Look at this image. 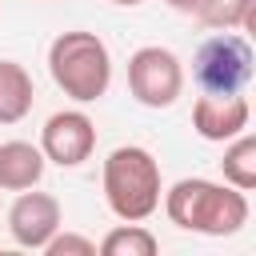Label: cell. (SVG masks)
I'll list each match as a JSON object with an SVG mask.
<instances>
[{
	"label": "cell",
	"mask_w": 256,
	"mask_h": 256,
	"mask_svg": "<svg viewBox=\"0 0 256 256\" xmlns=\"http://www.w3.org/2000/svg\"><path fill=\"white\" fill-rule=\"evenodd\" d=\"M164 196V212L176 228L200 236H236L248 224V196L232 184L216 180H176Z\"/></svg>",
	"instance_id": "cell-1"
},
{
	"label": "cell",
	"mask_w": 256,
	"mask_h": 256,
	"mask_svg": "<svg viewBox=\"0 0 256 256\" xmlns=\"http://www.w3.org/2000/svg\"><path fill=\"white\" fill-rule=\"evenodd\" d=\"M100 184H104V200H108L116 220L136 224V220H148L160 208V192H164L160 164L140 144H120L116 152H108Z\"/></svg>",
	"instance_id": "cell-2"
},
{
	"label": "cell",
	"mask_w": 256,
	"mask_h": 256,
	"mask_svg": "<svg viewBox=\"0 0 256 256\" xmlns=\"http://www.w3.org/2000/svg\"><path fill=\"white\" fill-rule=\"evenodd\" d=\"M48 72H52V80L64 96H72L76 104H92L112 84L108 44L96 32H80V28L60 32L48 44Z\"/></svg>",
	"instance_id": "cell-3"
},
{
	"label": "cell",
	"mask_w": 256,
	"mask_h": 256,
	"mask_svg": "<svg viewBox=\"0 0 256 256\" xmlns=\"http://www.w3.org/2000/svg\"><path fill=\"white\" fill-rule=\"evenodd\" d=\"M192 76H196L200 92H244V84L252 80V48H248V40L236 36L232 28H220L216 36H208L196 48Z\"/></svg>",
	"instance_id": "cell-4"
},
{
	"label": "cell",
	"mask_w": 256,
	"mask_h": 256,
	"mask_svg": "<svg viewBox=\"0 0 256 256\" xmlns=\"http://www.w3.org/2000/svg\"><path fill=\"white\" fill-rule=\"evenodd\" d=\"M128 92L144 108H172L184 92V64L172 48L144 44L128 56Z\"/></svg>",
	"instance_id": "cell-5"
},
{
	"label": "cell",
	"mask_w": 256,
	"mask_h": 256,
	"mask_svg": "<svg viewBox=\"0 0 256 256\" xmlns=\"http://www.w3.org/2000/svg\"><path fill=\"white\" fill-rule=\"evenodd\" d=\"M92 148H96V124L76 108L52 112L40 128V152H44V160H52L60 168L84 164L92 156Z\"/></svg>",
	"instance_id": "cell-6"
},
{
	"label": "cell",
	"mask_w": 256,
	"mask_h": 256,
	"mask_svg": "<svg viewBox=\"0 0 256 256\" xmlns=\"http://www.w3.org/2000/svg\"><path fill=\"white\" fill-rule=\"evenodd\" d=\"M60 224H64L60 200L48 196V192L24 188V192L16 196V204L8 208V232H12V240H16L20 248H36V252H40V248L56 236Z\"/></svg>",
	"instance_id": "cell-7"
},
{
	"label": "cell",
	"mask_w": 256,
	"mask_h": 256,
	"mask_svg": "<svg viewBox=\"0 0 256 256\" xmlns=\"http://www.w3.org/2000/svg\"><path fill=\"white\" fill-rule=\"evenodd\" d=\"M248 120H252V108H248L244 92H204L192 104V128H196V136L216 140V144L240 136L248 128Z\"/></svg>",
	"instance_id": "cell-8"
},
{
	"label": "cell",
	"mask_w": 256,
	"mask_h": 256,
	"mask_svg": "<svg viewBox=\"0 0 256 256\" xmlns=\"http://www.w3.org/2000/svg\"><path fill=\"white\" fill-rule=\"evenodd\" d=\"M44 152L40 144H28V140H8L0 144V188L4 192H24V188H36L40 176H44Z\"/></svg>",
	"instance_id": "cell-9"
},
{
	"label": "cell",
	"mask_w": 256,
	"mask_h": 256,
	"mask_svg": "<svg viewBox=\"0 0 256 256\" xmlns=\"http://www.w3.org/2000/svg\"><path fill=\"white\" fill-rule=\"evenodd\" d=\"M36 88L24 64L16 60H0V124H20L32 112Z\"/></svg>",
	"instance_id": "cell-10"
},
{
	"label": "cell",
	"mask_w": 256,
	"mask_h": 256,
	"mask_svg": "<svg viewBox=\"0 0 256 256\" xmlns=\"http://www.w3.org/2000/svg\"><path fill=\"white\" fill-rule=\"evenodd\" d=\"M220 168H224V184H232L240 192H252L256 188V136L248 128L228 140Z\"/></svg>",
	"instance_id": "cell-11"
},
{
	"label": "cell",
	"mask_w": 256,
	"mask_h": 256,
	"mask_svg": "<svg viewBox=\"0 0 256 256\" xmlns=\"http://www.w3.org/2000/svg\"><path fill=\"white\" fill-rule=\"evenodd\" d=\"M156 248H160V240L136 220V224H120V228H112L104 240H100V252L104 256H156Z\"/></svg>",
	"instance_id": "cell-12"
},
{
	"label": "cell",
	"mask_w": 256,
	"mask_h": 256,
	"mask_svg": "<svg viewBox=\"0 0 256 256\" xmlns=\"http://www.w3.org/2000/svg\"><path fill=\"white\" fill-rule=\"evenodd\" d=\"M252 4L256 0H200L192 16L204 28H244L252 24Z\"/></svg>",
	"instance_id": "cell-13"
},
{
	"label": "cell",
	"mask_w": 256,
	"mask_h": 256,
	"mask_svg": "<svg viewBox=\"0 0 256 256\" xmlns=\"http://www.w3.org/2000/svg\"><path fill=\"white\" fill-rule=\"evenodd\" d=\"M40 252H48V256H96V244L88 236H76V232H60L56 228V236Z\"/></svg>",
	"instance_id": "cell-14"
},
{
	"label": "cell",
	"mask_w": 256,
	"mask_h": 256,
	"mask_svg": "<svg viewBox=\"0 0 256 256\" xmlns=\"http://www.w3.org/2000/svg\"><path fill=\"white\" fill-rule=\"evenodd\" d=\"M168 8H176V12H188V16H192V12L200 8V0H168Z\"/></svg>",
	"instance_id": "cell-15"
},
{
	"label": "cell",
	"mask_w": 256,
	"mask_h": 256,
	"mask_svg": "<svg viewBox=\"0 0 256 256\" xmlns=\"http://www.w3.org/2000/svg\"><path fill=\"white\" fill-rule=\"evenodd\" d=\"M112 4H124V8H132V4H140V0H112Z\"/></svg>",
	"instance_id": "cell-16"
}]
</instances>
